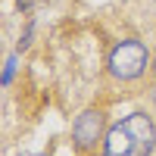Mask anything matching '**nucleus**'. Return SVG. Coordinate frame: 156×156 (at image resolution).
Here are the masks:
<instances>
[{"mask_svg":"<svg viewBox=\"0 0 156 156\" xmlns=\"http://www.w3.org/2000/svg\"><path fill=\"white\" fill-rule=\"evenodd\" d=\"M12 66H16V56H9V59H6V69H3V84H9V78H12Z\"/></svg>","mask_w":156,"mask_h":156,"instance_id":"nucleus-4","label":"nucleus"},{"mask_svg":"<svg viewBox=\"0 0 156 156\" xmlns=\"http://www.w3.org/2000/svg\"><path fill=\"white\" fill-rule=\"evenodd\" d=\"M147 62H150V53L140 41H119L109 53V72L122 81H131V78L144 75Z\"/></svg>","mask_w":156,"mask_h":156,"instance_id":"nucleus-2","label":"nucleus"},{"mask_svg":"<svg viewBox=\"0 0 156 156\" xmlns=\"http://www.w3.org/2000/svg\"><path fill=\"white\" fill-rule=\"evenodd\" d=\"M156 125L147 112H131L109 128L103 140V156H153Z\"/></svg>","mask_w":156,"mask_h":156,"instance_id":"nucleus-1","label":"nucleus"},{"mask_svg":"<svg viewBox=\"0 0 156 156\" xmlns=\"http://www.w3.org/2000/svg\"><path fill=\"white\" fill-rule=\"evenodd\" d=\"M100 131H103V112L100 109H84L81 115L75 119L72 125V137L81 150H90L100 140Z\"/></svg>","mask_w":156,"mask_h":156,"instance_id":"nucleus-3","label":"nucleus"}]
</instances>
